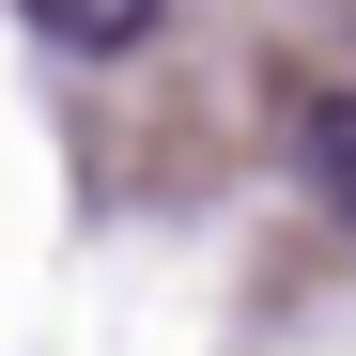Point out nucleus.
Instances as JSON below:
<instances>
[{
  "label": "nucleus",
  "instance_id": "obj_1",
  "mask_svg": "<svg viewBox=\"0 0 356 356\" xmlns=\"http://www.w3.org/2000/svg\"><path fill=\"white\" fill-rule=\"evenodd\" d=\"M294 170H310V202L356 232V93H294Z\"/></svg>",
  "mask_w": 356,
  "mask_h": 356
},
{
  "label": "nucleus",
  "instance_id": "obj_2",
  "mask_svg": "<svg viewBox=\"0 0 356 356\" xmlns=\"http://www.w3.org/2000/svg\"><path fill=\"white\" fill-rule=\"evenodd\" d=\"M170 0H31V31L47 47H93V63H124V47H155Z\"/></svg>",
  "mask_w": 356,
  "mask_h": 356
}]
</instances>
